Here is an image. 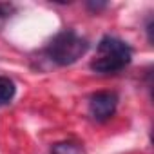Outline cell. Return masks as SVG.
<instances>
[{
  "mask_svg": "<svg viewBox=\"0 0 154 154\" xmlns=\"http://www.w3.org/2000/svg\"><path fill=\"white\" fill-rule=\"evenodd\" d=\"M131 60L132 49L127 42L114 36H103L98 44V54L91 62V69L100 74H116L125 69Z\"/></svg>",
  "mask_w": 154,
  "mask_h": 154,
  "instance_id": "cell-1",
  "label": "cell"
},
{
  "mask_svg": "<svg viewBox=\"0 0 154 154\" xmlns=\"http://www.w3.org/2000/svg\"><path fill=\"white\" fill-rule=\"evenodd\" d=\"M89 49V42L72 29L60 31L45 47V54L58 65H71L78 62Z\"/></svg>",
  "mask_w": 154,
  "mask_h": 154,
  "instance_id": "cell-2",
  "label": "cell"
},
{
  "mask_svg": "<svg viewBox=\"0 0 154 154\" xmlns=\"http://www.w3.org/2000/svg\"><path fill=\"white\" fill-rule=\"evenodd\" d=\"M116 105H118V96L114 93L100 91L93 94L89 100V114L96 122H107L116 112Z\"/></svg>",
  "mask_w": 154,
  "mask_h": 154,
  "instance_id": "cell-3",
  "label": "cell"
},
{
  "mask_svg": "<svg viewBox=\"0 0 154 154\" xmlns=\"http://www.w3.org/2000/svg\"><path fill=\"white\" fill-rule=\"evenodd\" d=\"M15 93H17L15 82L8 76H0V105L9 103L15 98Z\"/></svg>",
  "mask_w": 154,
  "mask_h": 154,
  "instance_id": "cell-4",
  "label": "cell"
},
{
  "mask_svg": "<svg viewBox=\"0 0 154 154\" xmlns=\"http://www.w3.org/2000/svg\"><path fill=\"white\" fill-rule=\"evenodd\" d=\"M51 154H85V152H84V149L80 147V143L62 141V143H54V145H53Z\"/></svg>",
  "mask_w": 154,
  "mask_h": 154,
  "instance_id": "cell-5",
  "label": "cell"
},
{
  "mask_svg": "<svg viewBox=\"0 0 154 154\" xmlns=\"http://www.w3.org/2000/svg\"><path fill=\"white\" fill-rule=\"evenodd\" d=\"M15 11V8L11 4H0V18H8L11 17V13Z\"/></svg>",
  "mask_w": 154,
  "mask_h": 154,
  "instance_id": "cell-6",
  "label": "cell"
},
{
  "mask_svg": "<svg viewBox=\"0 0 154 154\" xmlns=\"http://www.w3.org/2000/svg\"><path fill=\"white\" fill-rule=\"evenodd\" d=\"M105 6H107V4H98V2H96V4H94V2H91V4H87V8H89V9H93V11H98V9H103Z\"/></svg>",
  "mask_w": 154,
  "mask_h": 154,
  "instance_id": "cell-7",
  "label": "cell"
}]
</instances>
